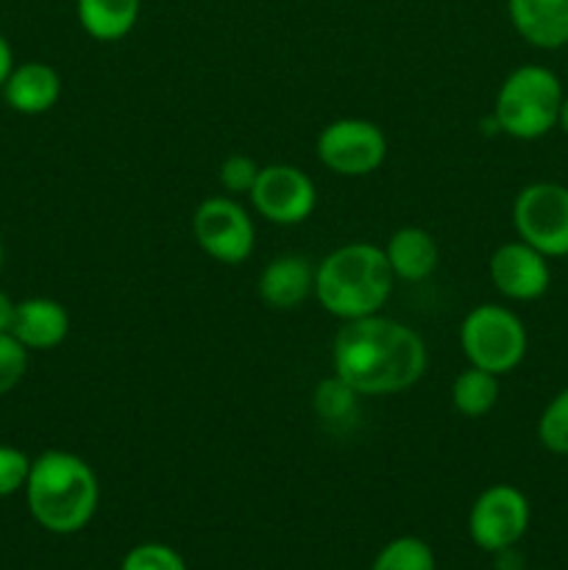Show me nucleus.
<instances>
[{
	"label": "nucleus",
	"mask_w": 568,
	"mask_h": 570,
	"mask_svg": "<svg viewBox=\"0 0 568 570\" xmlns=\"http://www.w3.org/2000/svg\"><path fill=\"white\" fill-rule=\"evenodd\" d=\"M427 345L407 323L384 315L345 321L334 334V376L360 395H390L410 390L427 373Z\"/></svg>",
	"instance_id": "nucleus-1"
},
{
	"label": "nucleus",
	"mask_w": 568,
	"mask_h": 570,
	"mask_svg": "<svg viewBox=\"0 0 568 570\" xmlns=\"http://www.w3.org/2000/svg\"><path fill=\"white\" fill-rule=\"evenodd\" d=\"M26 504L33 521L50 534H76L98 510V476L87 460L70 451L50 449L31 460Z\"/></svg>",
	"instance_id": "nucleus-2"
},
{
	"label": "nucleus",
	"mask_w": 568,
	"mask_h": 570,
	"mask_svg": "<svg viewBox=\"0 0 568 570\" xmlns=\"http://www.w3.org/2000/svg\"><path fill=\"white\" fill-rule=\"evenodd\" d=\"M393 271L384 250L371 243H349L323 256L315 267V298L340 321L379 315L393 293Z\"/></svg>",
	"instance_id": "nucleus-3"
},
{
	"label": "nucleus",
	"mask_w": 568,
	"mask_h": 570,
	"mask_svg": "<svg viewBox=\"0 0 568 570\" xmlns=\"http://www.w3.org/2000/svg\"><path fill=\"white\" fill-rule=\"evenodd\" d=\"M566 92L562 81L543 65L516 67L501 81L493 104V122L501 134L521 142L546 137L557 128Z\"/></svg>",
	"instance_id": "nucleus-4"
},
{
	"label": "nucleus",
	"mask_w": 568,
	"mask_h": 570,
	"mask_svg": "<svg viewBox=\"0 0 568 570\" xmlns=\"http://www.w3.org/2000/svg\"><path fill=\"white\" fill-rule=\"evenodd\" d=\"M460 345L473 367L505 376L523 362L529 334L521 317L499 304H479L462 317Z\"/></svg>",
	"instance_id": "nucleus-5"
},
{
	"label": "nucleus",
	"mask_w": 568,
	"mask_h": 570,
	"mask_svg": "<svg viewBox=\"0 0 568 570\" xmlns=\"http://www.w3.org/2000/svg\"><path fill=\"white\" fill-rule=\"evenodd\" d=\"M518 239L549 259L568 256V187L555 181L527 184L512 200Z\"/></svg>",
	"instance_id": "nucleus-6"
},
{
	"label": "nucleus",
	"mask_w": 568,
	"mask_h": 570,
	"mask_svg": "<svg viewBox=\"0 0 568 570\" xmlns=\"http://www.w3.org/2000/svg\"><path fill=\"white\" fill-rule=\"evenodd\" d=\"M317 159L337 176L360 178L371 176L384 165L388 156V137L382 128L360 117H340V120L323 126L317 134Z\"/></svg>",
	"instance_id": "nucleus-7"
},
{
	"label": "nucleus",
	"mask_w": 568,
	"mask_h": 570,
	"mask_svg": "<svg viewBox=\"0 0 568 570\" xmlns=\"http://www.w3.org/2000/svg\"><path fill=\"white\" fill-rule=\"evenodd\" d=\"M193 237L206 256L223 265H243L254 254L256 228L232 195L200 200L193 215Z\"/></svg>",
	"instance_id": "nucleus-8"
},
{
	"label": "nucleus",
	"mask_w": 568,
	"mask_h": 570,
	"mask_svg": "<svg viewBox=\"0 0 568 570\" xmlns=\"http://www.w3.org/2000/svg\"><path fill=\"white\" fill-rule=\"evenodd\" d=\"M529 518V499L512 484H490L488 490L477 495L468 515V534L473 546L482 551H505L518 546V540L527 534Z\"/></svg>",
	"instance_id": "nucleus-9"
},
{
	"label": "nucleus",
	"mask_w": 568,
	"mask_h": 570,
	"mask_svg": "<svg viewBox=\"0 0 568 570\" xmlns=\"http://www.w3.org/2000/svg\"><path fill=\"white\" fill-rule=\"evenodd\" d=\"M254 209L276 226H298L315 212V181L301 167L267 165L248 193Z\"/></svg>",
	"instance_id": "nucleus-10"
},
{
	"label": "nucleus",
	"mask_w": 568,
	"mask_h": 570,
	"mask_svg": "<svg viewBox=\"0 0 568 570\" xmlns=\"http://www.w3.org/2000/svg\"><path fill=\"white\" fill-rule=\"evenodd\" d=\"M490 282L510 301H538L551 287L549 256L535 250L523 239L499 245L490 256Z\"/></svg>",
	"instance_id": "nucleus-11"
},
{
	"label": "nucleus",
	"mask_w": 568,
	"mask_h": 570,
	"mask_svg": "<svg viewBox=\"0 0 568 570\" xmlns=\"http://www.w3.org/2000/svg\"><path fill=\"white\" fill-rule=\"evenodd\" d=\"M0 95L17 115H45L59 104L61 76L56 72V67L45 65V61H22V65L11 67Z\"/></svg>",
	"instance_id": "nucleus-12"
},
{
	"label": "nucleus",
	"mask_w": 568,
	"mask_h": 570,
	"mask_svg": "<svg viewBox=\"0 0 568 570\" xmlns=\"http://www.w3.org/2000/svg\"><path fill=\"white\" fill-rule=\"evenodd\" d=\"M507 17L532 48L557 50L568 45V0H507Z\"/></svg>",
	"instance_id": "nucleus-13"
},
{
	"label": "nucleus",
	"mask_w": 568,
	"mask_h": 570,
	"mask_svg": "<svg viewBox=\"0 0 568 570\" xmlns=\"http://www.w3.org/2000/svg\"><path fill=\"white\" fill-rule=\"evenodd\" d=\"M259 295L271 309H298L310 295H315V267L298 254L276 256L262 267Z\"/></svg>",
	"instance_id": "nucleus-14"
},
{
	"label": "nucleus",
	"mask_w": 568,
	"mask_h": 570,
	"mask_svg": "<svg viewBox=\"0 0 568 570\" xmlns=\"http://www.w3.org/2000/svg\"><path fill=\"white\" fill-rule=\"evenodd\" d=\"M11 334L28 351H50L65 343L67 334H70V315L53 298H42V295L26 298L17 304Z\"/></svg>",
	"instance_id": "nucleus-15"
},
{
	"label": "nucleus",
	"mask_w": 568,
	"mask_h": 570,
	"mask_svg": "<svg viewBox=\"0 0 568 570\" xmlns=\"http://www.w3.org/2000/svg\"><path fill=\"white\" fill-rule=\"evenodd\" d=\"M382 250L393 276L401 282H423L432 276L440 262L438 239L418 226H407L390 234Z\"/></svg>",
	"instance_id": "nucleus-16"
},
{
	"label": "nucleus",
	"mask_w": 568,
	"mask_h": 570,
	"mask_svg": "<svg viewBox=\"0 0 568 570\" xmlns=\"http://www.w3.org/2000/svg\"><path fill=\"white\" fill-rule=\"evenodd\" d=\"M143 0H76L84 31L98 42H120L134 31Z\"/></svg>",
	"instance_id": "nucleus-17"
},
{
	"label": "nucleus",
	"mask_w": 568,
	"mask_h": 570,
	"mask_svg": "<svg viewBox=\"0 0 568 570\" xmlns=\"http://www.w3.org/2000/svg\"><path fill=\"white\" fill-rule=\"evenodd\" d=\"M499 401V376L482 367H466L451 382V406L462 417H484Z\"/></svg>",
	"instance_id": "nucleus-18"
},
{
	"label": "nucleus",
	"mask_w": 568,
	"mask_h": 570,
	"mask_svg": "<svg viewBox=\"0 0 568 570\" xmlns=\"http://www.w3.org/2000/svg\"><path fill=\"white\" fill-rule=\"evenodd\" d=\"M312 404H315V412L321 421L332 423V426H345L356 415L360 393L354 387H349L340 376H332L317 384Z\"/></svg>",
	"instance_id": "nucleus-19"
},
{
	"label": "nucleus",
	"mask_w": 568,
	"mask_h": 570,
	"mask_svg": "<svg viewBox=\"0 0 568 570\" xmlns=\"http://www.w3.org/2000/svg\"><path fill=\"white\" fill-rule=\"evenodd\" d=\"M434 551L421 538H395L373 560L371 570H434Z\"/></svg>",
	"instance_id": "nucleus-20"
},
{
	"label": "nucleus",
	"mask_w": 568,
	"mask_h": 570,
	"mask_svg": "<svg viewBox=\"0 0 568 570\" xmlns=\"http://www.w3.org/2000/svg\"><path fill=\"white\" fill-rule=\"evenodd\" d=\"M538 440L546 451L568 456V387L551 395L538 417Z\"/></svg>",
	"instance_id": "nucleus-21"
},
{
	"label": "nucleus",
	"mask_w": 568,
	"mask_h": 570,
	"mask_svg": "<svg viewBox=\"0 0 568 570\" xmlns=\"http://www.w3.org/2000/svg\"><path fill=\"white\" fill-rule=\"evenodd\" d=\"M120 570H187L182 554L165 543H139L123 557Z\"/></svg>",
	"instance_id": "nucleus-22"
},
{
	"label": "nucleus",
	"mask_w": 568,
	"mask_h": 570,
	"mask_svg": "<svg viewBox=\"0 0 568 570\" xmlns=\"http://www.w3.org/2000/svg\"><path fill=\"white\" fill-rule=\"evenodd\" d=\"M28 371V348L14 334H0V395L11 393Z\"/></svg>",
	"instance_id": "nucleus-23"
},
{
	"label": "nucleus",
	"mask_w": 568,
	"mask_h": 570,
	"mask_svg": "<svg viewBox=\"0 0 568 570\" xmlns=\"http://www.w3.org/2000/svg\"><path fill=\"white\" fill-rule=\"evenodd\" d=\"M28 473H31V456L14 445L0 443V499L26 490Z\"/></svg>",
	"instance_id": "nucleus-24"
},
{
	"label": "nucleus",
	"mask_w": 568,
	"mask_h": 570,
	"mask_svg": "<svg viewBox=\"0 0 568 570\" xmlns=\"http://www.w3.org/2000/svg\"><path fill=\"white\" fill-rule=\"evenodd\" d=\"M259 170H262V167L256 165L251 156L232 154V156H226V159L221 161L217 178H221V187L226 189V193H232V195L245 193V195H248L251 189H254Z\"/></svg>",
	"instance_id": "nucleus-25"
},
{
	"label": "nucleus",
	"mask_w": 568,
	"mask_h": 570,
	"mask_svg": "<svg viewBox=\"0 0 568 570\" xmlns=\"http://www.w3.org/2000/svg\"><path fill=\"white\" fill-rule=\"evenodd\" d=\"M14 315H17V301H11V295H6L3 289H0V334H11Z\"/></svg>",
	"instance_id": "nucleus-26"
},
{
	"label": "nucleus",
	"mask_w": 568,
	"mask_h": 570,
	"mask_svg": "<svg viewBox=\"0 0 568 570\" xmlns=\"http://www.w3.org/2000/svg\"><path fill=\"white\" fill-rule=\"evenodd\" d=\"M11 67H14V53H11V45L9 39L0 33V87L6 83V78H9Z\"/></svg>",
	"instance_id": "nucleus-27"
},
{
	"label": "nucleus",
	"mask_w": 568,
	"mask_h": 570,
	"mask_svg": "<svg viewBox=\"0 0 568 570\" xmlns=\"http://www.w3.org/2000/svg\"><path fill=\"white\" fill-rule=\"evenodd\" d=\"M496 568L499 570H521L523 568V560L521 554L516 551V546L512 549H505V551H496Z\"/></svg>",
	"instance_id": "nucleus-28"
},
{
	"label": "nucleus",
	"mask_w": 568,
	"mask_h": 570,
	"mask_svg": "<svg viewBox=\"0 0 568 570\" xmlns=\"http://www.w3.org/2000/svg\"><path fill=\"white\" fill-rule=\"evenodd\" d=\"M557 128H560V131L568 137V95H566V98H562L560 115H557Z\"/></svg>",
	"instance_id": "nucleus-29"
},
{
	"label": "nucleus",
	"mask_w": 568,
	"mask_h": 570,
	"mask_svg": "<svg viewBox=\"0 0 568 570\" xmlns=\"http://www.w3.org/2000/svg\"><path fill=\"white\" fill-rule=\"evenodd\" d=\"M3 262H6V248H3V239H0V271H3Z\"/></svg>",
	"instance_id": "nucleus-30"
},
{
	"label": "nucleus",
	"mask_w": 568,
	"mask_h": 570,
	"mask_svg": "<svg viewBox=\"0 0 568 570\" xmlns=\"http://www.w3.org/2000/svg\"><path fill=\"white\" fill-rule=\"evenodd\" d=\"M566 72H568V70H566Z\"/></svg>",
	"instance_id": "nucleus-31"
}]
</instances>
